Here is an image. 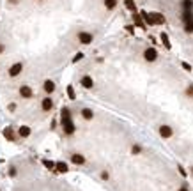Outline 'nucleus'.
Masks as SVG:
<instances>
[{"label": "nucleus", "instance_id": "nucleus-1", "mask_svg": "<svg viewBox=\"0 0 193 191\" xmlns=\"http://www.w3.org/2000/svg\"><path fill=\"white\" fill-rule=\"evenodd\" d=\"M78 41H80L82 44H90V43L94 41V35L89 34V32H80V34H78Z\"/></svg>", "mask_w": 193, "mask_h": 191}, {"label": "nucleus", "instance_id": "nucleus-2", "mask_svg": "<svg viewBox=\"0 0 193 191\" xmlns=\"http://www.w3.org/2000/svg\"><path fill=\"white\" fill-rule=\"evenodd\" d=\"M144 58H145L147 62H154V60L158 58V51H156L154 48H147V50L144 51Z\"/></svg>", "mask_w": 193, "mask_h": 191}, {"label": "nucleus", "instance_id": "nucleus-3", "mask_svg": "<svg viewBox=\"0 0 193 191\" xmlns=\"http://www.w3.org/2000/svg\"><path fill=\"white\" fill-rule=\"evenodd\" d=\"M23 71V62H16L9 67V76H18Z\"/></svg>", "mask_w": 193, "mask_h": 191}, {"label": "nucleus", "instance_id": "nucleus-4", "mask_svg": "<svg viewBox=\"0 0 193 191\" xmlns=\"http://www.w3.org/2000/svg\"><path fill=\"white\" fill-rule=\"evenodd\" d=\"M20 96L25 97V99H30V97L34 96V92H32V89H30L28 85H21V87H20Z\"/></svg>", "mask_w": 193, "mask_h": 191}, {"label": "nucleus", "instance_id": "nucleus-5", "mask_svg": "<svg viewBox=\"0 0 193 191\" xmlns=\"http://www.w3.org/2000/svg\"><path fill=\"white\" fill-rule=\"evenodd\" d=\"M80 85H82L83 89H92V87H94V80H92L90 76H83V78L80 80Z\"/></svg>", "mask_w": 193, "mask_h": 191}, {"label": "nucleus", "instance_id": "nucleus-6", "mask_svg": "<svg viewBox=\"0 0 193 191\" xmlns=\"http://www.w3.org/2000/svg\"><path fill=\"white\" fill-rule=\"evenodd\" d=\"M41 108H43V112H50L53 108V99L51 97H44L43 103H41Z\"/></svg>", "mask_w": 193, "mask_h": 191}, {"label": "nucleus", "instance_id": "nucleus-7", "mask_svg": "<svg viewBox=\"0 0 193 191\" xmlns=\"http://www.w3.org/2000/svg\"><path fill=\"white\" fill-rule=\"evenodd\" d=\"M67 120H71V110L64 106V108L60 110V122L64 124V122H67Z\"/></svg>", "mask_w": 193, "mask_h": 191}, {"label": "nucleus", "instance_id": "nucleus-8", "mask_svg": "<svg viewBox=\"0 0 193 191\" xmlns=\"http://www.w3.org/2000/svg\"><path fill=\"white\" fill-rule=\"evenodd\" d=\"M62 129H64V133H66V135H73L76 128H74L73 120H67V122H64V124H62Z\"/></svg>", "mask_w": 193, "mask_h": 191}, {"label": "nucleus", "instance_id": "nucleus-9", "mask_svg": "<svg viewBox=\"0 0 193 191\" xmlns=\"http://www.w3.org/2000/svg\"><path fill=\"white\" fill-rule=\"evenodd\" d=\"M140 16H142V19H144V23L145 25H156V21H154V18H153V14H149V12H140Z\"/></svg>", "mask_w": 193, "mask_h": 191}, {"label": "nucleus", "instance_id": "nucleus-10", "mask_svg": "<svg viewBox=\"0 0 193 191\" xmlns=\"http://www.w3.org/2000/svg\"><path fill=\"white\" fill-rule=\"evenodd\" d=\"M2 135H4V138H5V140H9V142H14V140H16L12 128H5V129L2 131Z\"/></svg>", "mask_w": 193, "mask_h": 191}, {"label": "nucleus", "instance_id": "nucleus-11", "mask_svg": "<svg viewBox=\"0 0 193 191\" xmlns=\"http://www.w3.org/2000/svg\"><path fill=\"white\" fill-rule=\"evenodd\" d=\"M172 133H174V131H172L170 126H161V128H160V135H161L163 138H170Z\"/></svg>", "mask_w": 193, "mask_h": 191}, {"label": "nucleus", "instance_id": "nucleus-12", "mask_svg": "<svg viewBox=\"0 0 193 191\" xmlns=\"http://www.w3.org/2000/svg\"><path fill=\"white\" fill-rule=\"evenodd\" d=\"M153 14V18H154V21H156V25H165V16L161 14V12H151Z\"/></svg>", "mask_w": 193, "mask_h": 191}, {"label": "nucleus", "instance_id": "nucleus-13", "mask_svg": "<svg viewBox=\"0 0 193 191\" xmlns=\"http://www.w3.org/2000/svg\"><path fill=\"white\" fill-rule=\"evenodd\" d=\"M133 21H135V25H138V27H142V28H145V23H144V19H142V16L135 11L133 12Z\"/></svg>", "mask_w": 193, "mask_h": 191}, {"label": "nucleus", "instance_id": "nucleus-14", "mask_svg": "<svg viewBox=\"0 0 193 191\" xmlns=\"http://www.w3.org/2000/svg\"><path fill=\"white\" fill-rule=\"evenodd\" d=\"M71 161H73L74 165H83V163H85V158H83L82 154H73V156H71Z\"/></svg>", "mask_w": 193, "mask_h": 191}, {"label": "nucleus", "instance_id": "nucleus-15", "mask_svg": "<svg viewBox=\"0 0 193 191\" xmlns=\"http://www.w3.org/2000/svg\"><path fill=\"white\" fill-rule=\"evenodd\" d=\"M55 170H57L59 174H66V172H67V165H66L64 161H59V163H55Z\"/></svg>", "mask_w": 193, "mask_h": 191}, {"label": "nucleus", "instance_id": "nucleus-16", "mask_svg": "<svg viewBox=\"0 0 193 191\" xmlns=\"http://www.w3.org/2000/svg\"><path fill=\"white\" fill-rule=\"evenodd\" d=\"M82 117L87 119V120H90V119H94V112H92L90 108H83V110H82Z\"/></svg>", "mask_w": 193, "mask_h": 191}, {"label": "nucleus", "instance_id": "nucleus-17", "mask_svg": "<svg viewBox=\"0 0 193 191\" xmlns=\"http://www.w3.org/2000/svg\"><path fill=\"white\" fill-rule=\"evenodd\" d=\"M18 133H20L21 138H27V136H30V128H28V126H21V128L18 129Z\"/></svg>", "mask_w": 193, "mask_h": 191}, {"label": "nucleus", "instance_id": "nucleus-18", "mask_svg": "<svg viewBox=\"0 0 193 191\" xmlns=\"http://www.w3.org/2000/svg\"><path fill=\"white\" fill-rule=\"evenodd\" d=\"M44 90L50 94V92H53L55 90V81H51V80H46L44 81Z\"/></svg>", "mask_w": 193, "mask_h": 191}, {"label": "nucleus", "instance_id": "nucleus-19", "mask_svg": "<svg viewBox=\"0 0 193 191\" xmlns=\"http://www.w3.org/2000/svg\"><path fill=\"white\" fill-rule=\"evenodd\" d=\"M183 19H184V23L193 21V11H184V12H183Z\"/></svg>", "mask_w": 193, "mask_h": 191}, {"label": "nucleus", "instance_id": "nucleus-20", "mask_svg": "<svg viewBox=\"0 0 193 191\" xmlns=\"http://www.w3.org/2000/svg\"><path fill=\"white\" fill-rule=\"evenodd\" d=\"M183 7H184V11H193V0H184Z\"/></svg>", "mask_w": 193, "mask_h": 191}, {"label": "nucleus", "instance_id": "nucleus-21", "mask_svg": "<svg viewBox=\"0 0 193 191\" xmlns=\"http://www.w3.org/2000/svg\"><path fill=\"white\" fill-rule=\"evenodd\" d=\"M43 165H44L48 170H55V163H53V161H50V159H44V161H43Z\"/></svg>", "mask_w": 193, "mask_h": 191}, {"label": "nucleus", "instance_id": "nucleus-22", "mask_svg": "<svg viewBox=\"0 0 193 191\" xmlns=\"http://www.w3.org/2000/svg\"><path fill=\"white\" fill-rule=\"evenodd\" d=\"M117 5V0H105V7L106 9H113Z\"/></svg>", "mask_w": 193, "mask_h": 191}, {"label": "nucleus", "instance_id": "nucleus-23", "mask_svg": "<svg viewBox=\"0 0 193 191\" xmlns=\"http://www.w3.org/2000/svg\"><path fill=\"white\" fill-rule=\"evenodd\" d=\"M126 7H128L129 11H133V12L137 11V5H135V2H133V0H126Z\"/></svg>", "mask_w": 193, "mask_h": 191}, {"label": "nucleus", "instance_id": "nucleus-24", "mask_svg": "<svg viewBox=\"0 0 193 191\" xmlns=\"http://www.w3.org/2000/svg\"><path fill=\"white\" fill-rule=\"evenodd\" d=\"M67 96H69V99H71V101H74V99H76V96H74V90H73V87H71V85L67 87Z\"/></svg>", "mask_w": 193, "mask_h": 191}, {"label": "nucleus", "instance_id": "nucleus-25", "mask_svg": "<svg viewBox=\"0 0 193 191\" xmlns=\"http://www.w3.org/2000/svg\"><path fill=\"white\" fill-rule=\"evenodd\" d=\"M184 30H186L188 34H193V21H188V23H184Z\"/></svg>", "mask_w": 193, "mask_h": 191}, {"label": "nucleus", "instance_id": "nucleus-26", "mask_svg": "<svg viewBox=\"0 0 193 191\" xmlns=\"http://www.w3.org/2000/svg\"><path fill=\"white\" fill-rule=\"evenodd\" d=\"M161 41H163V44H165V46H167V48H170V43H168V35H167V34H165V32H163V34H161Z\"/></svg>", "mask_w": 193, "mask_h": 191}, {"label": "nucleus", "instance_id": "nucleus-27", "mask_svg": "<svg viewBox=\"0 0 193 191\" xmlns=\"http://www.w3.org/2000/svg\"><path fill=\"white\" fill-rule=\"evenodd\" d=\"M131 152H133V154H140V152H142V147H140V145H133Z\"/></svg>", "mask_w": 193, "mask_h": 191}, {"label": "nucleus", "instance_id": "nucleus-28", "mask_svg": "<svg viewBox=\"0 0 193 191\" xmlns=\"http://www.w3.org/2000/svg\"><path fill=\"white\" fill-rule=\"evenodd\" d=\"M186 96L193 97V83H192V85H188V89H186Z\"/></svg>", "mask_w": 193, "mask_h": 191}, {"label": "nucleus", "instance_id": "nucleus-29", "mask_svg": "<svg viewBox=\"0 0 193 191\" xmlns=\"http://www.w3.org/2000/svg\"><path fill=\"white\" fill-rule=\"evenodd\" d=\"M82 58H83V53H76L74 58H73V62H78V60H82Z\"/></svg>", "mask_w": 193, "mask_h": 191}, {"label": "nucleus", "instance_id": "nucleus-30", "mask_svg": "<svg viewBox=\"0 0 193 191\" xmlns=\"http://www.w3.org/2000/svg\"><path fill=\"white\" fill-rule=\"evenodd\" d=\"M181 66H183V69H186V71H192V66H190L188 62H183Z\"/></svg>", "mask_w": 193, "mask_h": 191}, {"label": "nucleus", "instance_id": "nucleus-31", "mask_svg": "<svg viewBox=\"0 0 193 191\" xmlns=\"http://www.w3.org/2000/svg\"><path fill=\"white\" fill-rule=\"evenodd\" d=\"M9 175H12V177L16 175V168H14V166H11V168H9Z\"/></svg>", "mask_w": 193, "mask_h": 191}, {"label": "nucleus", "instance_id": "nucleus-32", "mask_svg": "<svg viewBox=\"0 0 193 191\" xmlns=\"http://www.w3.org/2000/svg\"><path fill=\"white\" fill-rule=\"evenodd\" d=\"M101 177H103V179H108L110 175H108V172H103V174H101Z\"/></svg>", "mask_w": 193, "mask_h": 191}, {"label": "nucleus", "instance_id": "nucleus-33", "mask_svg": "<svg viewBox=\"0 0 193 191\" xmlns=\"http://www.w3.org/2000/svg\"><path fill=\"white\" fill-rule=\"evenodd\" d=\"M177 191H188V190H186V186H183V188H179Z\"/></svg>", "mask_w": 193, "mask_h": 191}, {"label": "nucleus", "instance_id": "nucleus-34", "mask_svg": "<svg viewBox=\"0 0 193 191\" xmlns=\"http://www.w3.org/2000/svg\"><path fill=\"white\" fill-rule=\"evenodd\" d=\"M2 51H4V44L0 43V53H2Z\"/></svg>", "mask_w": 193, "mask_h": 191}, {"label": "nucleus", "instance_id": "nucleus-35", "mask_svg": "<svg viewBox=\"0 0 193 191\" xmlns=\"http://www.w3.org/2000/svg\"><path fill=\"white\" fill-rule=\"evenodd\" d=\"M9 2H11V4H18V0H9Z\"/></svg>", "mask_w": 193, "mask_h": 191}, {"label": "nucleus", "instance_id": "nucleus-36", "mask_svg": "<svg viewBox=\"0 0 193 191\" xmlns=\"http://www.w3.org/2000/svg\"><path fill=\"white\" fill-rule=\"evenodd\" d=\"M192 175H193V166H192Z\"/></svg>", "mask_w": 193, "mask_h": 191}]
</instances>
